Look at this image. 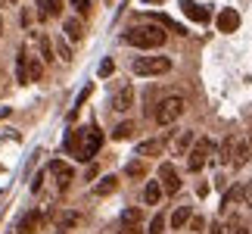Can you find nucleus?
I'll list each match as a JSON object with an SVG mask.
<instances>
[{
  "label": "nucleus",
  "instance_id": "3",
  "mask_svg": "<svg viewBox=\"0 0 252 234\" xmlns=\"http://www.w3.org/2000/svg\"><path fill=\"white\" fill-rule=\"evenodd\" d=\"M184 110H187V100H184L181 94H171V97H165V100L159 103L156 122H159V125H171V122H178L181 116H184Z\"/></svg>",
  "mask_w": 252,
  "mask_h": 234
},
{
  "label": "nucleus",
  "instance_id": "37",
  "mask_svg": "<svg viewBox=\"0 0 252 234\" xmlns=\"http://www.w3.org/2000/svg\"><path fill=\"white\" fill-rule=\"evenodd\" d=\"M0 3H9V0H0Z\"/></svg>",
  "mask_w": 252,
  "mask_h": 234
},
{
  "label": "nucleus",
  "instance_id": "24",
  "mask_svg": "<svg viewBox=\"0 0 252 234\" xmlns=\"http://www.w3.org/2000/svg\"><path fill=\"white\" fill-rule=\"evenodd\" d=\"M131 134H134V122H122V125H115L112 138L115 141H125V138H131Z\"/></svg>",
  "mask_w": 252,
  "mask_h": 234
},
{
  "label": "nucleus",
  "instance_id": "10",
  "mask_svg": "<svg viewBox=\"0 0 252 234\" xmlns=\"http://www.w3.org/2000/svg\"><path fill=\"white\" fill-rule=\"evenodd\" d=\"M140 231V209L128 206L122 212V234H137Z\"/></svg>",
  "mask_w": 252,
  "mask_h": 234
},
{
  "label": "nucleus",
  "instance_id": "15",
  "mask_svg": "<svg viewBox=\"0 0 252 234\" xmlns=\"http://www.w3.org/2000/svg\"><path fill=\"white\" fill-rule=\"evenodd\" d=\"M162 200V184L159 181H147V188H143V203L147 206H156Z\"/></svg>",
  "mask_w": 252,
  "mask_h": 234
},
{
  "label": "nucleus",
  "instance_id": "12",
  "mask_svg": "<svg viewBox=\"0 0 252 234\" xmlns=\"http://www.w3.org/2000/svg\"><path fill=\"white\" fill-rule=\"evenodd\" d=\"M41 209H32L28 216H22V222H19V234H34L37 225H41Z\"/></svg>",
  "mask_w": 252,
  "mask_h": 234
},
{
  "label": "nucleus",
  "instance_id": "35",
  "mask_svg": "<svg viewBox=\"0 0 252 234\" xmlns=\"http://www.w3.org/2000/svg\"><path fill=\"white\" fill-rule=\"evenodd\" d=\"M0 38H3V19H0Z\"/></svg>",
  "mask_w": 252,
  "mask_h": 234
},
{
  "label": "nucleus",
  "instance_id": "33",
  "mask_svg": "<svg viewBox=\"0 0 252 234\" xmlns=\"http://www.w3.org/2000/svg\"><path fill=\"white\" fill-rule=\"evenodd\" d=\"M190 228H196V231H199V228H202V219H199V216H193V219H190Z\"/></svg>",
  "mask_w": 252,
  "mask_h": 234
},
{
  "label": "nucleus",
  "instance_id": "23",
  "mask_svg": "<svg viewBox=\"0 0 252 234\" xmlns=\"http://www.w3.org/2000/svg\"><path fill=\"white\" fill-rule=\"evenodd\" d=\"M234 162H237V165H246V162H249V144H246V141H237Z\"/></svg>",
  "mask_w": 252,
  "mask_h": 234
},
{
  "label": "nucleus",
  "instance_id": "4",
  "mask_svg": "<svg viewBox=\"0 0 252 234\" xmlns=\"http://www.w3.org/2000/svg\"><path fill=\"white\" fill-rule=\"evenodd\" d=\"M171 69L168 56H137L134 60V72L137 75H165Z\"/></svg>",
  "mask_w": 252,
  "mask_h": 234
},
{
  "label": "nucleus",
  "instance_id": "9",
  "mask_svg": "<svg viewBox=\"0 0 252 234\" xmlns=\"http://www.w3.org/2000/svg\"><path fill=\"white\" fill-rule=\"evenodd\" d=\"M181 9H184V16L193 19V22H209V9L196 3V0H181Z\"/></svg>",
  "mask_w": 252,
  "mask_h": 234
},
{
  "label": "nucleus",
  "instance_id": "38",
  "mask_svg": "<svg viewBox=\"0 0 252 234\" xmlns=\"http://www.w3.org/2000/svg\"><path fill=\"white\" fill-rule=\"evenodd\" d=\"M9 3H16V0H9Z\"/></svg>",
  "mask_w": 252,
  "mask_h": 234
},
{
  "label": "nucleus",
  "instance_id": "34",
  "mask_svg": "<svg viewBox=\"0 0 252 234\" xmlns=\"http://www.w3.org/2000/svg\"><path fill=\"white\" fill-rule=\"evenodd\" d=\"M234 234H249V228H234Z\"/></svg>",
  "mask_w": 252,
  "mask_h": 234
},
{
  "label": "nucleus",
  "instance_id": "28",
  "mask_svg": "<svg viewBox=\"0 0 252 234\" xmlns=\"http://www.w3.org/2000/svg\"><path fill=\"white\" fill-rule=\"evenodd\" d=\"M37 44H41V56H44V60H53V47H50V41H47L44 35L37 38Z\"/></svg>",
  "mask_w": 252,
  "mask_h": 234
},
{
  "label": "nucleus",
  "instance_id": "32",
  "mask_svg": "<svg viewBox=\"0 0 252 234\" xmlns=\"http://www.w3.org/2000/svg\"><path fill=\"white\" fill-rule=\"evenodd\" d=\"M212 234H234V228H230V225H215Z\"/></svg>",
  "mask_w": 252,
  "mask_h": 234
},
{
  "label": "nucleus",
  "instance_id": "31",
  "mask_svg": "<svg viewBox=\"0 0 252 234\" xmlns=\"http://www.w3.org/2000/svg\"><path fill=\"white\" fill-rule=\"evenodd\" d=\"M100 75H112V60H103L100 63Z\"/></svg>",
  "mask_w": 252,
  "mask_h": 234
},
{
  "label": "nucleus",
  "instance_id": "16",
  "mask_svg": "<svg viewBox=\"0 0 252 234\" xmlns=\"http://www.w3.org/2000/svg\"><path fill=\"white\" fill-rule=\"evenodd\" d=\"M63 32H65V38H69V41H81V38H84V25H81V19H65Z\"/></svg>",
  "mask_w": 252,
  "mask_h": 234
},
{
  "label": "nucleus",
  "instance_id": "5",
  "mask_svg": "<svg viewBox=\"0 0 252 234\" xmlns=\"http://www.w3.org/2000/svg\"><path fill=\"white\" fill-rule=\"evenodd\" d=\"M209 156H212V141H209V138L196 141V147H193V150H190V156H187V165H190V172H199L202 165L209 162Z\"/></svg>",
  "mask_w": 252,
  "mask_h": 234
},
{
  "label": "nucleus",
  "instance_id": "36",
  "mask_svg": "<svg viewBox=\"0 0 252 234\" xmlns=\"http://www.w3.org/2000/svg\"><path fill=\"white\" fill-rule=\"evenodd\" d=\"M249 150H252V131H249Z\"/></svg>",
  "mask_w": 252,
  "mask_h": 234
},
{
  "label": "nucleus",
  "instance_id": "13",
  "mask_svg": "<svg viewBox=\"0 0 252 234\" xmlns=\"http://www.w3.org/2000/svg\"><path fill=\"white\" fill-rule=\"evenodd\" d=\"M60 9H63V0H37V16L41 19L60 16Z\"/></svg>",
  "mask_w": 252,
  "mask_h": 234
},
{
  "label": "nucleus",
  "instance_id": "1",
  "mask_svg": "<svg viewBox=\"0 0 252 234\" xmlns=\"http://www.w3.org/2000/svg\"><path fill=\"white\" fill-rule=\"evenodd\" d=\"M100 144H103V134L100 128H94V125H87V128H78V131H72L69 134V141H65V147H69L78 159H91V156L100 150Z\"/></svg>",
  "mask_w": 252,
  "mask_h": 234
},
{
  "label": "nucleus",
  "instance_id": "22",
  "mask_svg": "<svg viewBox=\"0 0 252 234\" xmlns=\"http://www.w3.org/2000/svg\"><path fill=\"white\" fill-rule=\"evenodd\" d=\"M234 150H237V138L230 134V138H224V144H221V159L234 162Z\"/></svg>",
  "mask_w": 252,
  "mask_h": 234
},
{
  "label": "nucleus",
  "instance_id": "17",
  "mask_svg": "<svg viewBox=\"0 0 252 234\" xmlns=\"http://www.w3.org/2000/svg\"><path fill=\"white\" fill-rule=\"evenodd\" d=\"M115 188H119V178H115V175H106V178L94 188V194H96V197H106V194H112Z\"/></svg>",
  "mask_w": 252,
  "mask_h": 234
},
{
  "label": "nucleus",
  "instance_id": "19",
  "mask_svg": "<svg viewBox=\"0 0 252 234\" xmlns=\"http://www.w3.org/2000/svg\"><path fill=\"white\" fill-rule=\"evenodd\" d=\"M162 153V141H140L137 144V156H159Z\"/></svg>",
  "mask_w": 252,
  "mask_h": 234
},
{
  "label": "nucleus",
  "instance_id": "8",
  "mask_svg": "<svg viewBox=\"0 0 252 234\" xmlns=\"http://www.w3.org/2000/svg\"><path fill=\"white\" fill-rule=\"evenodd\" d=\"M134 106V87L131 84H122L119 91H115V97H112V110L115 113H128Z\"/></svg>",
  "mask_w": 252,
  "mask_h": 234
},
{
  "label": "nucleus",
  "instance_id": "27",
  "mask_svg": "<svg viewBox=\"0 0 252 234\" xmlns=\"http://www.w3.org/2000/svg\"><path fill=\"white\" fill-rule=\"evenodd\" d=\"M162 231H165V216H156V219L150 222V231L147 234H162Z\"/></svg>",
  "mask_w": 252,
  "mask_h": 234
},
{
  "label": "nucleus",
  "instance_id": "11",
  "mask_svg": "<svg viewBox=\"0 0 252 234\" xmlns=\"http://www.w3.org/2000/svg\"><path fill=\"white\" fill-rule=\"evenodd\" d=\"M237 28H240V13H237V9H221V13H218V32H237Z\"/></svg>",
  "mask_w": 252,
  "mask_h": 234
},
{
  "label": "nucleus",
  "instance_id": "30",
  "mask_svg": "<svg viewBox=\"0 0 252 234\" xmlns=\"http://www.w3.org/2000/svg\"><path fill=\"white\" fill-rule=\"evenodd\" d=\"M72 6L78 9L81 16H87V13H91V0H72Z\"/></svg>",
  "mask_w": 252,
  "mask_h": 234
},
{
  "label": "nucleus",
  "instance_id": "20",
  "mask_svg": "<svg viewBox=\"0 0 252 234\" xmlns=\"http://www.w3.org/2000/svg\"><path fill=\"white\" fill-rule=\"evenodd\" d=\"M190 222V206H178L171 212V228H184Z\"/></svg>",
  "mask_w": 252,
  "mask_h": 234
},
{
  "label": "nucleus",
  "instance_id": "6",
  "mask_svg": "<svg viewBox=\"0 0 252 234\" xmlns=\"http://www.w3.org/2000/svg\"><path fill=\"white\" fill-rule=\"evenodd\" d=\"M159 184H162V191H165V194H178L181 191V178H178V172H174L171 162H162L159 165Z\"/></svg>",
  "mask_w": 252,
  "mask_h": 234
},
{
  "label": "nucleus",
  "instance_id": "7",
  "mask_svg": "<svg viewBox=\"0 0 252 234\" xmlns=\"http://www.w3.org/2000/svg\"><path fill=\"white\" fill-rule=\"evenodd\" d=\"M190 144H193V131H190V128H181V131H174V134H171L168 150H171L174 156H187Z\"/></svg>",
  "mask_w": 252,
  "mask_h": 234
},
{
  "label": "nucleus",
  "instance_id": "26",
  "mask_svg": "<svg viewBox=\"0 0 252 234\" xmlns=\"http://www.w3.org/2000/svg\"><path fill=\"white\" fill-rule=\"evenodd\" d=\"M56 53H60V60H63V63H69V60H72V47L65 44V38H60V41H56Z\"/></svg>",
  "mask_w": 252,
  "mask_h": 234
},
{
  "label": "nucleus",
  "instance_id": "25",
  "mask_svg": "<svg viewBox=\"0 0 252 234\" xmlns=\"http://www.w3.org/2000/svg\"><path fill=\"white\" fill-rule=\"evenodd\" d=\"M41 75H44V63L32 60L28 63V81H41Z\"/></svg>",
  "mask_w": 252,
  "mask_h": 234
},
{
  "label": "nucleus",
  "instance_id": "2",
  "mask_svg": "<svg viewBox=\"0 0 252 234\" xmlns=\"http://www.w3.org/2000/svg\"><path fill=\"white\" fill-rule=\"evenodd\" d=\"M125 44L140 47V50H156L165 44V32L159 25H140V28H128L125 32Z\"/></svg>",
  "mask_w": 252,
  "mask_h": 234
},
{
  "label": "nucleus",
  "instance_id": "29",
  "mask_svg": "<svg viewBox=\"0 0 252 234\" xmlns=\"http://www.w3.org/2000/svg\"><path fill=\"white\" fill-rule=\"evenodd\" d=\"M125 175H131V178H143V162H128Z\"/></svg>",
  "mask_w": 252,
  "mask_h": 234
},
{
  "label": "nucleus",
  "instance_id": "14",
  "mask_svg": "<svg viewBox=\"0 0 252 234\" xmlns=\"http://www.w3.org/2000/svg\"><path fill=\"white\" fill-rule=\"evenodd\" d=\"M50 172L56 175V178H60V184H63V188L72 181V175H75V172H72V165H65L63 159H53V162H50Z\"/></svg>",
  "mask_w": 252,
  "mask_h": 234
},
{
  "label": "nucleus",
  "instance_id": "21",
  "mask_svg": "<svg viewBox=\"0 0 252 234\" xmlns=\"http://www.w3.org/2000/svg\"><path fill=\"white\" fill-rule=\"evenodd\" d=\"M16 78H19V81H28V53H19L16 56Z\"/></svg>",
  "mask_w": 252,
  "mask_h": 234
},
{
  "label": "nucleus",
  "instance_id": "18",
  "mask_svg": "<svg viewBox=\"0 0 252 234\" xmlns=\"http://www.w3.org/2000/svg\"><path fill=\"white\" fill-rule=\"evenodd\" d=\"M75 225H81V216H78V212H63V216L56 219V228H60V231H69Z\"/></svg>",
  "mask_w": 252,
  "mask_h": 234
}]
</instances>
